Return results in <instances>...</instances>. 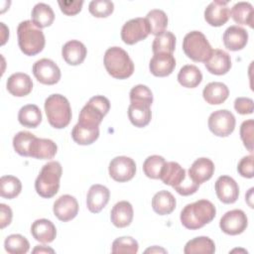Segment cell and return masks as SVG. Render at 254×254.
Segmentation results:
<instances>
[{
	"label": "cell",
	"mask_w": 254,
	"mask_h": 254,
	"mask_svg": "<svg viewBox=\"0 0 254 254\" xmlns=\"http://www.w3.org/2000/svg\"><path fill=\"white\" fill-rule=\"evenodd\" d=\"M230 17V10L227 1L214 0L210 2L204 10L205 21L213 27L224 25Z\"/></svg>",
	"instance_id": "4fadbf2b"
},
{
	"label": "cell",
	"mask_w": 254,
	"mask_h": 254,
	"mask_svg": "<svg viewBox=\"0 0 254 254\" xmlns=\"http://www.w3.org/2000/svg\"><path fill=\"white\" fill-rule=\"evenodd\" d=\"M186 177V170L182 168L179 163L166 162L162 170L160 180H162L165 185L176 188L185 180Z\"/></svg>",
	"instance_id": "f1b7e54d"
},
{
	"label": "cell",
	"mask_w": 254,
	"mask_h": 254,
	"mask_svg": "<svg viewBox=\"0 0 254 254\" xmlns=\"http://www.w3.org/2000/svg\"><path fill=\"white\" fill-rule=\"evenodd\" d=\"M215 252L214 242L206 236H198L187 242L184 253L186 254H213Z\"/></svg>",
	"instance_id": "d6a6232c"
},
{
	"label": "cell",
	"mask_w": 254,
	"mask_h": 254,
	"mask_svg": "<svg viewBox=\"0 0 254 254\" xmlns=\"http://www.w3.org/2000/svg\"><path fill=\"white\" fill-rule=\"evenodd\" d=\"M217 197L223 203H233L239 196V187L229 176H220L214 185Z\"/></svg>",
	"instance_id": "5bb4252c"
},
{
	"label": "cell",
	"mask_w": 254,
	"mask_h": 254,
	"mask_svg": "<svg viewBox=\"0 0 254 254\" xmlns=\"http://www.w3.org/2000/svg\"><path fill=\"white\" fill-rule=\"evenodd\" d=\"M253 100L249 97H237L234 100L235 110L242 115L251 114L253 112Z\"/></svg>",
	"instance_id": "681fc988"
},
{
	"label": "cell",
	"mask_w": 254,
	"mask_h": 254,
	"mask_svg": "<svg viewBox=\"0 0 254 254\" xmlns=\"http://www.w3.org/2000/svg\"><path fill=\"white\" fill-rule=\"evenodd\" d=\"M128 117L134 126L139 128L145 127L151 121V105L144 102L132 101L128 107Z\"/></svg>",
	"instance_id": "cb8c5ba5"
},
{
	"label": "cell",
	"mask_w": 254,
	"mask_h": 254,
	"mask_svg": "<svg viewBox=\"0 0 254 254\" xmlns=\"http://www.w3.org/2000/svg\"><path fill=\"white\" fill-rule=\"evenodd\" d=\"M155 253V252H162V253H166L167 251L165 250V249H163V248H160V247H158V246H154V247H152V248H149V249H147V250H145V253Z\"/></svg>",
	"instance_id": "f5cc1de1"
},
{
	"label": "cell",
	"mask_w": 254,
	"mask_h": 254,
	"mask_svg": "<svg viewBox=\"0 0 254 254\" xmlns=\"http://www.w3.org/2000/svg\"><path fill=\"white\" fill-rule=\"evenodd\" d=\"M108 172L114 181L124 183L130 181L135 176L136 164L129 157L117 156L110 161Z\"/></svg>",
	"instance_id": "30bf717a"
},
{
	"label": "cell",
	"mask_w": 254,
	"mask_h": 254,
	"mask_svg": "<svg viewBox=\"0 0 254 254\" xmlns=\"http://www.w3.org/2000/svg\"><path fill=\"white\" fill-rule=\"evenodd\" d=\"M53 210L55 215L61 221H69L76 216L78 212V203L74 196L64 194L54 202Z\"/></svg>",
	"instance_id": "9a60e30c"
},
{
	"label": "cell",
	"mask_w": 254,
	"mask_h": 254,
	"mask_svg": "<svg viewBox=\"0 0 254 254\" xmlns=\"http://www.w3.org/2000/svg\"><path fill=\"white\" fill-rule=\"evenodd\" d=\"M202 80V73L200 69L193 64L184 65L178 73V81L184 87H196Z\"/></svg>",
	"instance_id": "1f68e13d"
},
{
	"label": "cell",
	"mask_w": 254,
	"mask_h": 254,
	"mask_svg": "<svg viewBox=\"0 0 254 254\" xmlns=\"http://www.w3.org/2000/svg\"><path fill=\"white\" fill-rule=\"evenodd\" d=\"M6 86L12 95L21 97L28 95L32 91L33 81L27 73L16 72L8 77Z\"/></svg>",
	"instance_id": "7402d4cb"
},
{
	"label": "cell",
	"mask_w": 254,
	"mask_h": 254,
	"mask_svg": "<svg viewBox=\"0 0 254 254\" xmlns=\"http://www.w3.org/2000/svg\"><path fill=\"white\" fill-rule=\"evenodd\" d=\"M110 196L109 190L102 185H92L86 195V205L89 211L93 213L100 212L107 204Z\"/></svg>",
	"instance_id": "2e32d148"
},
{
	"label": "cell",
	"mask_w": 254,
	"mask_h": 254,
	"mask_svg": "<svg viewBox=\"0 0 254 254\" xmlns=\"http://www.w3.org/2000/svg\"><path fill=\"white\" fill-rule=\"evenodd\" d=\"M253 133H254V121L253 119H248L242 122L240 126V137L244 146L253 152Z\"/></svg>",
	"instance_id": "f6af8a7d"
},
{
	"label": "cell",
	"mask_w": 254,
	"mask_h": 254,
	"mask_svg": "<svg viewBox=\"0 0 254 254\" xmlns=\"http://www.w3.org/2000/svg\"><path fill=\"white\" fill-rule=\"evenodd\" d=\"M58 146L53 140L35 137L29 148V157L40 160H50L56 156Z\"/></svg>",
	"instance_id": "ffe728a7"
},
{
	"label": "cell",
	"mask_w": 254,
	"mask_h": 254,
	"mask_svg": "<svg viewBox=\"0 0 254 254\" xmlns=\"http://www.w3.org/2000/svg\"><path fill=\"white\" fill-rule=\"evenodd\" d=\"M109 109L110 102L108 98L103 95H95L91 97L80 110L78 122L99 126Z\"/></svg>",
	"instance_id": "52a82bcc"
},
{
	"label": "cell",
	"mask_w": 254,
	"mask_h": 254,
	"mask_svg": "<svg viewBox=\"0 0 254 254\" xmlns=\"http://www.w3.org/2000/svg\"><path fill=\"white\" fill-rule=\"evenodd\" d=\"M152 207L160 215L170 214L176 208V198L169 190H160L152 198Z\"/></svg>",
	"instance_id": "f546056e"
},
{
	"label": "cell",
	"mask_w": 254,
	"mask_h": 254,
	"mask_svg": "<svg viewBox=\"0 0 254 254\" xmlns=\"http://www.w3.org/2000/svg\"><path fill=\"white\" fill-rule=\"evenodd\" d=\"M33 253H55V250L44 245H37L34 248Z\"/></svg>",
	"instance_id": "816d5d0a"
},
{
	"label": "cell",
	"mask_w": 254,
	"mask_h": 254,
	"mask_svg": "<svg viewBox=\"0 0 254 254\" xmlns=\"http://www.w3.org/2000/svg\"><path fill=\"white\" fill-rule=\"evenodd\" d=\"M86 53L87 51L85 46L77 40H70L66 42L62 49L63 59L70 65L80 64L84 61Z\"/></svg>",
	"instance_id": "d4e9b609"
},
{
	"label": "cell",
	"mask_w": 254,
	"mask_h": 254,
	"mask_svg": "<svg viewBox=\"0 0 254 254\" xmlns=\"http://www.w3.org/2000/svg\"><path fill=\"white\" fill-rule=\"evenodd\" d=\"M235 117L227 109H219L212 112L208 117L209 130L218 137H226L230 135L235 128Z\"/></svg>",
	"instance_id": "ba28073f"
},
{
	"label": "cell",
	"mask_w": 254,
	"mask_h": 254,
	"mask_svg": "<svg viewBox=\"0 0 254 254\" xmlns=\"http://www.w3.org/2000/svg\"><path fill=\"white\" fill-rule=\"evenodd\" d=\"M0 227L5 228L7 225L11 223L12 220V209L10 206L1 203L0 204Z\"/></svg>",
	"instance_id": "f907efd6"
},
{
	"label": "cell",
	"mask_w": 254,
	"mask_h": 254,
	"mask_svg": "<svg viewBox=\"0 0 254 254\" xmlns=\"http://www.w3.org/2000/svg\"><path fill=\"white\" fill-rule=\"evenodd\" d=\"M130 101L144 102L151 105L153 102V93L151 89L144 84L135 85L130 90Z\"/></svg>",
	"instance_id": "ee69618b"
},
{
	"label": "cell",
	"mask_w": 254,
	"mask_h": 254,
	"mask_svg": "<svg viewBox=\"0 0 254 254\" xmlns=\"http://www.w3.org/2000/svg\"><path fill=\"white\" fill-rule=\"evenodd\" d=\"M176 67V60L173 54L159 53L154 54L150 61L149 68L152 74L155 76H167L170 75Z\"/></svg>",
	"instance_id": "e0dca14e"
},
{
	"label": "cell",
	"mask_w": 254,
	"mask_h": 254,
	"mask_svg": "<svg viewBox=\"0 0 254 254\" xmlns=\"http://www.w3.org/2000/svg\"><path fill=\"white\" fill-rule=\"evenodd\" d=\"M216 209L207 199H198L187 204L181 211V222L188 229H198L212 221Z\"/></svg>",
	"instance_id": "6da1fadb"
},
{
	"label": "cell",
	"mask_w": 254,
	"mask_h": 254,
	"mask_svg": "<svg viewBox=\"0 0 254 254\" xmlns=\"http://www.w3.org/2000/svg\"><path fill=\"white\" fill-rule=\"evenodd\" d=\"M222 40L226 49L234 52L240 51L248 42V33L244 28L233 25L224 31Z\"/></svg>",
	"instance_id": "d6986e66"
},
{
	"label": "cell",
	"mask_w": 254,
	"mask_h": 254,
	"mask_svg": "<svg viewBox=\"0 0 254 254\" xmlns=\"http://www.w3.org/2000/svg\"><path fill=\"white\" fill-rule=\"evenodd\" d=\"M237 171L239 175L244 178H247V179L253 178L254 174H253V155L252 154L243 157L239 161L237 165Z\"/></svg>",
	"instance_id": "bcb514c9"
},
{
	"label": "cell",
	"mask_w": 254,
	"mask_h": 254,
	"mask_svg": "<svg viewBox=\"0 0 254 254\" xmlns=\"http://www.w3.org/2000/svg\"><path fill=\"white\" fill-rule=\"evenodd\" d=\"M59 6L62 10V12L67 16H72L80 12L83 1L78 0V1H59Z\"/></svg>",
	"instance_id": "c3c4849f"
},
{
	"label": "cell",
	"mask_w": 254,
	"mask_h": 254,
	"mask_svg": "<svg viewBox=\"0 0 254 254\" xmlns=\"http://www.w3.org/2000/svg\"><path fill=\"white\" fill-rule=\"evenodd\" d=\"M17 36L19 48L27 56H35L45 47V35L32 20L22 21L18 25Z\"/></svg>",
	"instance_id": "7a4b0ae2"
},
{
	"label": "cell",
	"mask_w": 254,
	"mask_h": 254,
	"mask_svg": "<svg viewBox=\"0 0 254 254\" xmlns=\"http://www.w3.org/2000/svg\"><path fill=\"white\" fill-rule=\"evenodd\" d=\"M229 95V89L223 82L212 81L207 83L203 90L202 96L204 100L211 105H217L223 103Z\"/></svg>",
	"instance_id": "83f0119b"
},
{
	"label": "cell",
	"mask_w": 254,
	"mask_h": 254,
	"mask_svg": "<svg viewBox=\"0 0 254 254\" xmlns=\"http://www.w3.org/2000/svg\"><path fill=\"white\" fill-rule=\"evenodd\" d=\"M36 136L28 131H20L13 138V147L20 156L29 157V148L31 142Z\"/></svg>",
	"instance_id": "60d3db41"
},
{
	"label": "cell",
	"mask_w": 254,
	"mask_h": 254,
	"mask_svg": "<svg viewBox=\"0 0 254 254\" xmlns=\"http://www.w3.org/2000/svg\"><path fill=\"white\" fill-rule=\"evenodd\" d=\"M138 242L130 236H122L116 238L111 247L112 253H129L135 254L138 252Z\"/></svg>",
	"instance_id": "b9f144b4"
},
{
	"label": "cell",
	"mask_w": 254,
	"mask_h": 254,
	"mask_svg": "<svg viewBox=\"0 0 254 254\" xmlns=\"http://www.w3.org/2000/svg\"><path fill=\"white\" fill-rule=\"evenodd\" d=\"M62 173V166L58 161H51L45 164L35 181L37 193L45 198L54 196L59 191Z\"/></svg>",
	"instance_id": "277c9868"
},
{
	"label": "cell",
	"mask_w": 254,
	"mask_h": 254,
	"mask_svg": "<svg viewBox=\"0 0 254 254\" xmlns=\"http://www.w3.org/2000/svg\"><path fill=\"white\" fill-rule=\"evenodd\" d=\"M99 136V126L78 122L73 126L71 137L79 145H90L97 140Z\"/></svg>",
	"instance_id": "603a6c76"
},
{
	"label": "cell",
	"mask_w": 254,
	"mask_h": 254,
	"mask_svg": "<svg viewBox=\"0 0 254 254\" xmlns=\"http://www.w3.org/2000/svg\"><path fill=\"white\" fill-rule=\"evenodd\" d=\"M33 23L40 29L49 27L55 20V13L52 7L46 3H37L31 13Z\"/></svg>",
	"instance_id": "4dcf8cb0"
},
{
	"label": "cell",
	"mask_w": 254,
	"mask_h": 254,
	"mask_svg": "<svg viewBox=\"0 0 254 254\" xmlns=\"http://www.w3.org/2000/svg\"><path fill=\"white\" fill-rule=\"evenodd\" d=\"M0 194L4 198L12 199L19 195L22 190L20 180L14 176H3L0 179Z\"/></svg>",
	"instance_id": "74e56055"
},
{
	"label": "cell",
	"mask_w": 254,
	"mask_h": 254,
	"mask_svg": "<svg viewBox=\"0 0 254 254\" xmlns=\"http://www.w3.org/2000/svg\"><path fill=\"white\" fill-rule=\"evenodd\" d=\"M88 10L93 16L104 18L113 12L114 4L109 0H92L88 5Z\"/></svg>",
	"instance_id": "7bdbcfd3"
},
{
	"label": "cell",
	"mask_w": 254,
	"mask_h": 254,
	"mask_svg": "<svg viewBox=\"0 0 254 254\" xmlns=\"http://www.w3.org/2000/svg\"><path fill=\"white\" fill-rule=\"evenodd\" d=\"M183 50L188 58L193 62H206L212 49L206 37L200 31L188 33L183 40Z\"/></svg>",
	"instance_id": "8992f818"
},
{
	"label": "cell",
	"mask_w": 254,
	"mask_h": 254,
	"mask_svg": "<svg viewBox=\"0 0 254 254\" xmlns=\"http://www.w3.org/2000/svg\"><path fill=\"white\" fill-rule=\"evenodd\" d=\"M107 72L114 78L125 79L134 72V64L125 50L111 47L106 50L103 59Z\"/></svg>",
	"instance_id": "3957f363"
},
{
	"label": "cell",
	"mask_w": 254,
	"mask_h": 254,
	"mask_svg": "<svg viewBox=\"0 0 254 254\" xmlns=\"http://www.w3.org/2000/svg\"><path fill=\"white\" fill-rule=\"evenodd\" d=\"M4 248L10 254H25L29 251L30 243L21 234H11L6 237Z\"/></svg>",
	"instance_id": "f35d334b"
},
{
	"label": "cell",
	"mask_w": 254,
	"mask_h": 254,
	"mask_svg": "<svg viewBox=\"0 0 254 254\" xmlns=\"http://www.w3.org/2000/svg\"><path fill=\"white\" fill-rule=\"evenodd\" d=\"M175 47L176 37L172 32L169 31H165L164 33L156 36L152 44V50L154 54H173V52L175 51Z\"/></svg>",
	"instance_id": "8d00e7d4"
},
{
	"label": "cell",
	"mask_w": 254,
	"mask_h": 254,
	"mask_svg": "<svg viewBox=\"0 0 254 254\" xmlns=\"http://www.w3.org/2000/svg\"><path fill=\"white\" fill-rule=\"evenodd\" d=\"M31 233L37 241L42 243H50L55 240L57 229L51 220L41 218L33 222L31 226Z\"/></svg>",
	"instance_id": "484cf974"
},
{
	"label": "cell",
	"mask_w": 254,
	"mask_h": 254,
	"mask_svg": "<svg viewBox=\"0 0 254 254\" xmlns=\"http://www.w3.org/2000/svg\"><path fill=\"white\" fill-rule=\"evenodd\" d=\"M247 225V216L241 209H232L225 212L219 221L220 229L228 235H238L242 233Z\"/></svg>",
	"instance_id": "7c38bea8"
},
{
	"label": "cell",
	"mask_w": 254,
	"mask_h": 254,
	"mask_svg": "<svg viewBox=\"0 0 254 254\" xmlns=\"http://www.w3.org/2000/svg\"><path fill=\"white\" fill-rule=\"evenodd\" d=\"M45 111L51 126L57 129L66 127L71 120V108L66 97L62 94H51L45 100Z\"/></svg>",
	"instance_id": "5b68a950"
},
{
	"label": "cell",
	"mask_w": 254,
	"mask_h": 254,
	"mask_svg": "<svg viewBox=\"0 0 254 254\" xmlns=\"http://www.w3.org/2000/svg\"><path fill=\"white\" fill-rule=\"evenodd\" d=\"M230 15L234 22L241 25H248L253 28V6L249 2H237L231 10Z\"/></svg>",
	"instance_id": "836d02e7"
},
{
	"label": "cell",
	"mask_w": 254,
	"mask_h": 254,
	"mask_svg": "<svg viewBox=\"0 0 254 254\" xmlns=\"http://www.w3.org/2000/svg\"><path fill=\"white\" fill-rule=\"evenodd\" d=\"M214 173V164L208 158L196 159L189 169V177L196 184L200 185L208 181Z\"/></svg>",
	"instance_id": "44dd1931"
},
{
	"label": "cell",
	"mask_w": 254,
	"mask_h": 254,
	"mask_svg": "<svg viewBox=\"0 0 254 254\" xmlns=\"http://www.w3.org/2000/svg\"><path fill=\"white\" fill-rule=\"evenodd\" d=\"M146 20L149 24L150 33L158 36L166 31L168 26L167 14L161 9H153L148 12Z\"/></svg>",
	"instance_id": "d590c367"
},
{
	"label": "cell",
	"mask_w": 254,
	"mask_h": 254,
	"mask_svg": "<svg viewBox=\"0 0 254 254\" xmlns=\"http://www.w3.org/2000/svg\"><path fill=\"white\" fill-rule=\"evenodd\" d=\"M198 187L199 185L194 183L190 177L189 175H187V177L185 178V180L176 188H174V190L182 194V195H190V194H192L194 193L197 190H198Z\"/></svg>",
	"instance_id": "7dc6e473"
},
{
	"label": "cell",
	"mask_w": 254,
	"mask_h": 254,
	"mask_svg": "<svg viewBox=\"0 0 254 254\" xmlns=\"http://www.w3.org/2000/svg\"><path fill=\"white\" fill-rule=\"evenodd\" d=\"M149 24L146 18H134L127 21L121 29V39L127 45H134L148 37Z\"/></svg>",
	"instance_id": "9c48e42d"
},
{
	"label": "cell",
	"mask_w": 254,
	"mask_h": 254,
	"mask_svg": "<svg viewBox=\"0 0 254 254\" xmlns=\"http://www.w3.org/2000/svg\"><path fill=\"white\" fill-rule=\"evenodd\" d=\"M111 222L119 228L130 225L133 219V207L129 201L121 200L114 204L110 212Z\"/></svg>",
	"instance_id": "4316f807"
},
{
	"label": "cell",
	"mask_w": 254,
	"mask_h": 254,
	"mask_svg": "<svg viewBox=\"0 0 254 254\" xmlns=\"http://www.w3.org/2000/svg\"><path fill=\"white\" fill-rule=\"evenodd\" d=\"M18 120L25 127L36 128L42 121V112L37 105L27 104L19 110Z\"/></svg>",
	"instance_id": "e575fe53"
},
{
	"label": "cell",
	"mask_w": 254,
	"mask_h": 254,
	"mask_svg": "<svg viewBox=\"0 0 254 254\" xmlns=\"http://www.w3.org/2000/svg\"><path fill=\"white\" fill-rule=\"evenodd\" d=\"M166 160L159 155L149 156L143 163L144 174L150 179H160Z\"/></svg>",
	"instance_id": "ab89813d"
},
{
	"label": "cell",
	"mask_w": 254,
	"mask_h": 254,
	"mask_svg": "<svg viewBox=\"0 0 254 254\" xmlns=\"http://www.w3.org/2000/svg\"><path fill=\"white\" fill-rule=\"evenodd\" d=\"M206 69L216 75H222L228 72L231 67V59L230 56L223 50L215 49L212 50L210 57L204 62Z\"/></svg>",
	"instance_id": "ac0fdd59"
},
{
	"label": "cell",
	"mask_w": 254,
	"mask_h": 254,
	"mask_svg": "<svg viewBox=\"0 0 254 254\" xmlns=\"http://www.w3.org/2000/svg\"><path fill=\"white\" fill-rule=\"evenodd\" d=\"M33 73L38 81L43 84L52 85L59 82L61 69L58 64L50 59H41L33 64Z\"/></svg>",
	"instance_id": "8fae6325"
}]
</instances>
